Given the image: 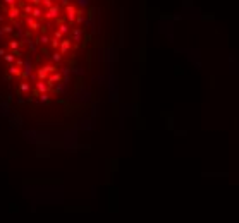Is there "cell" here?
<instances>
[{"label": "cell", "mask_w": 239, "mask_h": 223, "mask_svg": "<svg viewBox=\"0 0 239 223\" xmlns=\"http://www.w3.org/2000/svg\"><path fill=\"white\" fill-rule=\"evenodd\" d=\"M67 14H69V19L74 21V14H76V9L74 7H67Z\"/></svg>", "instance_id": "1"}, {"label": "cell", "mask_w": 239, "mask_h": 223, "mask_svg": "<svg viewBox=\"0 0 239 223\" xmlns=\"http://www.w3.org/2000/svg\"><path fill=\"white\" fill-rule=\"evenodd\" d=\"M67 48H69V43H67V41H64V43H62V51H65Z\"/></svg>", "instance_id": "3"}, {"label": "cell", "mask_w": 239, "mask_h": 223, "mask_svg": "<svg viewBox=\"0 0 239 223\" xmlns=\"http://www.w3.org/2000/svg\"><path fill=\"white\" fill-rule=\"evenodd\" d=\"M57 14H58V9H57V7H53V9H50V11H48V14H47V15H48V17H55Z\"/></svg>", "instance_id": "2"}]
</instances>
